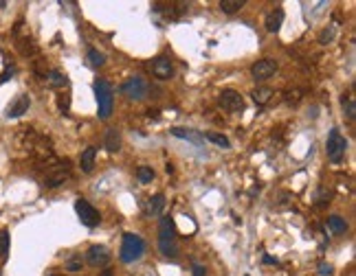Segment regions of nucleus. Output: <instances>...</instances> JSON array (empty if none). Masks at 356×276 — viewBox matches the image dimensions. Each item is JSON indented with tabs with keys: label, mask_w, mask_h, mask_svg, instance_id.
<instances>
[{
	"label": "nucleus",
	"mask_w": 356,
	"mask_h": 276,
	"mask_svg": "<svg viewBox=\"0 0 356 276\" xmlns=\"http://www.w3.org/2000/svg\"><path fill=\"white\" fill-rule=\"evenodd\" d=\"M158 248L165 256H174L178 254V246H176V228H174V219L170 215H163L158 222Z\"/></svg>",
	"instance_id": "f257e3e1"
},
{
	"label": "nucleus",
	"mask_w": 356,
	"mask_h": 276,
	"mask_svg": "<svg viewBox=\"0 0 356 276\" xmlns=\"http://www.w3.org/2000/svg\"><path fill=\"white\" fill-rule=\"evenodd\" d=\"M95 97H97V105H99V119L108 121L112 114V105H115V92H112V86L106 81V79H99L95 83Z\"/></svg>",
	"instance_id": "f03ea898"
},
{
	"label": "nucleus",
	"mask_w": 356,
	"mask_h": 276,
	"mask_svg": "<svg viewBox=\"0 0 356 276\" xmlns=\"http://www.w3.org/2000/svg\"><path fill=\"white\" fill-rule=\"evenodd\" d=\"M145 252V241L134 232H125L123 235V243H121V261L123 263H134L143 256Z\"/></svg>",
	"instance_id": "7ed1b4c3"
},
{
	"label": "nucleus",
	"mask_w": 356,
	"mask_h": 276,
	"mask_svg": "<svg viewBox=\"0 0 356 276\" xmlns=\"http://www.w3.org/2000/svg\"><path fill=\"white\" fill-rule=\"evenodd\" d=\"M345 149H348V140H345V136L339 132V129H332L330 136H327V143H326L327 158L339 165V162L343 160V156H345Z\"/></svg>",
	"instance_id": "20e7f679"
},
{
	"label": "nucleus",
	"mask_w": 356,
	"mask_h": 276,
	"mask_svg": "<svg viewBox=\"0 0 356 276\" xmlns=\"http://www.w3.org/2000/svg\"><path fill=\"white\" fill-rule=\"evenodd\" d=\"M75 210H77V215H79V222H82L84 226H88V228H95V226H99V222H101V217H99V210H97L95 206H92L90 202H86V200H82V198H79L77 202H75Z\"/></svg>",
	"instance_id": "39448f33"
},
{
	"label": "nucleus",
	"mask_w": 356,
	"mask_h": 276,
	"mask_svg": "<svg viewBox=\"0 0 356 276\" xmlns=\"http://www.w3.org/2000/svg\"><path fill=\"white\" fill-rule=\"evenodd\" d=\"M148 90H149V86L143 81L141 77H132V79H128V81L121 86V92H123L128 99H132V101H141L148 97Z\"/></svg>",
	"instance_id": "423d86ee"
},
{
	"label": "nucleus",
	"mask_w": 356,
	"mask_h": 276,
	"mask_svg": "<svg viewBox=\"0 0 356 276\" xmlns=\"http://www.w3.org/2000/svg\"><path fill=\"white\" fill-rule=\"evenodd\" d=\"M218 103L227 112H242L244 110V99H242V95L236 90H222L218 97Z\"/></svg>",
	"instance_id": "0eeeda50"
},
{
	"label": "nucleus",
	"mask_w": 356,
	"mask_h": 276,
	"mask_svg": "<svg viewBox=\"0 0 356 276\" xmlns=\"http://www.w3.org/2000/svg\"><path fill=\"white\" fill-rule=\"evenodd\" d=\"M275 70H277V64L273 59H260V62H255L251 66V75L255 81H266V79H270L275 75Z\"/></svg>",
	"instance_id": "6e6552de"
},
{
	"label": "nucleus",
	"mask_w": 356,
	"mask_h": 276,
	"mask_svg": "<svg viewBox=\"0 0 356 276\" xmlns=\"http://www.w3.org/2000/svg\"><path fill=\"white\" fill-rule=\"evenodd\" d=\"M86 259L92 268H101V265H108L110 261V252L104 246H90V250L86 252Z\"/></svg>",
	"instance_id": "1a4fd4ad"
},
{
	"label": "nucleus",
	"mask_w": 356,
	"mask_h": 276,
	"mask_svg": "<svg viewBox=\"0 0 356 276\" xmlns=\"http://www.w3.org/2000/svg\"><path fill=\"white\" fill-rule=\"evenodd\" d=\"M29 105H31V99L29 95H18L16 99L9 103L7 107V116L9 119H18V116H22L25 112H29Z\"/></svg>",
	"instance_id": "9d476101"
},
{
	"label": "nucleus",
	"mask_w": 356,
	"mask_h": 276,
	"mask_svg": "<svg viewBox=\"0 0 356 276\" xmlns=\"http://www.w3.org/2000/svg\"><path fill=\"white\" fill-rule=\"evenodd\" d=\"M152 73H154V77H158V79H170L172 75H174V68H172L170 57H156L154 59Z\"/></svg>",
	"instance_id": "9b49d317"
},
{
	"label": "nucleus",
	"mask_w": 356,
	"mask_h": 276,
	"mask_svg": "<svg viewBox=\"0 0 356 276\" xmlns=\"http://www.w3.org/2000/svg\"><path fill=\"white\" fill-rule=\"evenodd\" d=\"M282 22H284V11L282 9H273V11H268V16H266V31L268 33H277L279 29H282Z\"/></svg>",
	"instance_id": "f8f14e48"
},
{
	"label": "nucleus",
	"mask_w": 356,
	"mask_h": 276,
	"mask_svg": "<svg viewBox=\"0 0 356 276\" xmlns=\"http://www.w3.org/2000/svg\"><path fill=\"white\" fill-rule=\"evenodd\" d=\"M104 147L110 153H115V151H119L121 149V134H119V129L117 127H108L106 138H104Z\"/></svg>",
	"instance_id": "ddd939ff"
},
{
	"label": "nucleus",
	"mask_w": 356,
	"mask_h": 276,
	"mask_svg": "<svg viewBox=\"0 0 356 276\" xmlns=\"http://www.w3.org/2000/svg\"><path fill=\"white\" fill-rule=\"evenodd\" d=\"M172 134H174L176 138H185V140H191L194 145H203L205 143V136L198 132H194V129H187V127H172L170 129Z\"/></svg>",
	"instance_id": "4468645a"
},
{
	"label": "nucleus",
	"mask_w": 356,
	"mask_h": 276,
	"mask_svg": "<svg viewBox=\"0 0 356 276\" xmlns=\"http://www.w3.org/2000/svg\"><path fill=\"white\" fill-rule=\"evenodd\" d=\"M95 156H97V149L95 147H86L79 156V167H82L84 173H90L92 167H95Z\"/></svg>",
	"instance_id": "2eb2a0df"
},
{
	"label": "nucleus",
	"mask_w": 356,
	"mask_h": 276,
	"mask_svg": "<svg viewBox=\"0 0 356 276\" xmlns=\"http://www.w3.org/2000/svg\"><path fill=\"white\" fill-rule=\"evenodd\" d=\"M165 208V195H152V198L145 202V213L148 215H161Z\"/></svg>",
	"instance_id": "dca6fc26"
},
{
	"label": "nucleus",
	"mask_w": 356,
	"mask_h": 276,
	"mask_svg": "<svg viewBox=\"0 0 356 276\" xmlns=\"http://www.w3.org/2000/svg\"><path fill=\"white\" fill-rule=\"evenodd\" d=\"M64 180H68V167H64V169H55V171H51L49 176H46V182H44V184L53 189V186H59V184H62Z\"/></svg>",
	"instance_id": "f3484780"
},
{
	"label": "nucleus",
	"mask_w": 356,
	"mask_h": 276,
	"mask_svg": "<svg viewBox=\"0 0 356 276\" xmlns=\"http://www.w3.org/2000/svg\"><path fill=\"white\" fill-rule=\"evenodd\" d=\"M327 226H330V230L334 232V235H345V230H348V222H345L341 215H332V217L327 219Z\"/></svg>",
	"instance_id": "a211bd4d"
},
{
	"label": "nucleus",
	"mask_w": 356,
	"mask_h": 276,
	"mask_svg": "<svg viewBox=\"0 0 356 276\" xmlns=\"http://www.w3.org/2000/svg\"><path fill=\"white\" fill-rule=\"evenodd\" d=\"M246 4V0H220V11L222 13H237Z\"/></svg>",
	"instance_id": "6ab92c4d"
},
{
	"label": "nucleus",
	"mask_w": 356,
	"mask_h": 276,
	"mask_svg": "<svg viewBox=\"0 0 356 276\" xmlns=\"http://www.w3.org/2000/svg\"><path fill=\"white\" fill-rule=\"evenodd\" d=\"M251 97L257 105H266L270 101V97H273V90H270V88H255V90L251 92Z\"/></svg>",
	"instance_id": "aec40b11"
},
{
	"label": "nucleus",
	"mask_w": 356,
	"mask_h": 276,
	"mask_svg": "<svg viewBox=\"0 0 356 276\" xmlns=\"http://www.w3.org/2000/svg\"><path fill=\"white\" fill-rule=\"evenodd\" d=\"M88 64H90L92 68H99L106 64V55L101 53V50L97 49H88Z\"/></svg>",
	"instance_id": "412c9836"
},
{
	"label": "nucleus",
	"mask_w": 356,
	"mask_h": 276,
	"mask_svg": "<svg viewBox=\"0 0 356 276\" xmlns=\"http://www.w3.org/2000/svg\"><path fill=\"white\" fill-rule=\"evenodd\" d=\"M18 50H20L22 55H35L37 53V46H35V42L31 40V37H25V40L18 42Z\"/></svg>",
	"instance_id": "4be33fe9"
},
{
	"label": "nucleus",
	"mask_w": 356,
	"mask_h": 276,
	"mask_svg": "<svg viewBox=\"0 0 356 276\" xmlns=\"http://www.w3.org/2000/svg\"><path fill=\"white\" fill-rule=\"evenodd\" d=\"M137 177H139V182H141V184H149V182L154 180V169H152V167H148V165H141L137 169Z\"/></svg>",
	"instance_id": "5701e85b"
},
{
	"label": "nucleus",
	"mask_w": 356,
	"mask_h": 276,
	"mask_svg": "<svg viewBox=\"0 0 356 276\" xmlns=\"http://www.w3.org/2000/svg\"><path fill=\"white\" fill-rule=\"evenodd\" d=\"M46 79H49V83H51L53 88H64V86L68 83V79L64 77V75L59 73V70H51L49 77H46Z\"/></svg>",
	"instance_id": "b1692460"
},
{
	"label": "nucleus",
	"mask_w": 356,
	"mask_h": 276,
	"mask_svg": "<svg viewBox=\"0 0 356 276\" xmlns=\"http://www.w3.org/2000/svg\"><path fill=\"white\" fill-rule=\"evenodd\" d=\"M205 138H207V140H211V143H215V145H218V147H224V149H227L229 145H231V143H229V138L224 136V134H218V132H209Z\"/></svg>",
	"instance_id": "393cba45"
},
{
	"label": "nucleus",
	"mask_w": 356,
	"mask_h": 276,
	"mask_svg": "<svg viewBox=\"0 0 356 276\" xmlns=\"http://www.w3.org/2000/svg\"><path fill=\"white\" fill-rule=\"evenodd\" d=\"M343 107H345L348 119L354 121V116H356V101H354V97H343Z\"/></svg>",
	"instance_id": "a878e982"
},
{
	"label": "nucleus",
	"mask_w": 356,
	"mask_h": 276,
	"mask_svg": "<svg viewBox=\"0 0 356 276\" xmlns=\"http://www.w3.org/2000/svg\"><path fill=\"white\" fill-rule=\"evenodd\" d=\"M327 204H330V193H327L326 189H319L315 195V206L323 208V206H327Z\"/></svg>",
	"instance_id": "bb28decb"
},
{
	"label": "nucleus",
	"mask_w": 356,
	"mask_h": 276,
	"mask_svg": "<svg viewBox=\"0 0 356 276\" xmlns=\"http://www.w3.org/2000/svg\"><path fill=\"white\" fill-rule=\"evenodd\" d=\"M7 252H9V232L2 230L0 232V259H7Z\"/></svg>",
	"instance_id": "cd10ccee"
},
{
	"label": "nucleus",
	"mask_w": 356,
	"mask_h": 276,
	"mask_svg": "<svg viewBox=\"0 0 356 276\" xmlns=\"http://www.w3.org/2000/svg\"><path fill=\"white\" fill-rule=\"evenodd\" d=\"M58 105L62 112H68V107H71V97L68 95H59L58 97Z\"/></svg>",
	"instance_id": "c85d7f7f"
},
{
	"label": "nucleus",
	"mask_w": 356,
	"mask_h": 276,
	"mask_svg": "<svg viewBox=\"0 0 356 276\" xmlns=\"http://www.w3.org/2000/svg\"><path fill=\"white\" fill-rule=\"evenodd\" d=\"M319 276H332V265L326 263V261H321L319 263Z\"/></svg>",
	"instance_id": "c756f323"
},
{
	"label": "nucleus",
	"mask_w": 356,
	"mask_h": 276,
	"mask_svg": "<svg viewBox=\"0 0 356 276\" xmlns=\"http://www.w3.org/2000/svg\"><path fill=\"white\" fill-rule=\"evenodd\" d=\"M68 270H71V272L82 270V261H79V259H71V261H68Z\"/></svg>",
	"instance_id": "7c9ffc66"
},
{
	"label": "nucleus",
	"mask_w": 356,
	"mask_h": 276,
	"mask_svg": "<svg viewBox=\"0 0 356 276\" xmlns=\"http://www.w3.org/2000/svg\"><path fill=\"white\" fill-rule=\"evenodd\" d=\"M194 276H207V270H205L203 265H196V268H194Z\"/></svg>",
	"instance_id": "2f4dec72"
},
{
	"label": "nucleus",
	"mask_w": 356,
	"mask_h": 276,
	"mask_svg": "<svg viewBox=\"0 0 356 276\" xmlns=\"http://www.w3.org/2000/svg\"><path fill=\"white\" fill-rule=\"evenodd\" d=\"M327 40H332V33L330 31H323L321 33V44H327Z\"/></svg>",
	"instance_id": "473e14b6"
},
{
	"label": "nucleus",
	"mask_w": 356,
	"mask_h": 276,
	"mask_svg": "<svg viewBox=\"0 0 356 276\" xmlns=\"http://www.w3.org/2000/svg\"><path fill=\"white\" fill-rule=\"evenodd\" d=\"M264 263H277V259H273V256H264Z\"/></svg>",
	"instance_id": "72a5a7b5"
},
{
	"label": "nucleus",
	"mask_w": 356,
	"mask_h": 276,
	"mask_svg": "<svg viewBox=\"0 0 356 276\" xmlns=\"http://www.w3.org/2000/svg\"><path fill=\"white\" fill-rule=\"evenodd\" d=\"M101 276H112V270H104V272H101Z\"/></svg>",
	"instance_id": "f704fd0d"
},
{
	"label": "nucleus",
	"mask_w": 356,
	"mask_h": 276,
	"mask_svg": "<svg viewBox=\"0 0 356 276\" xmlns=\"http://www.w3.org/2000/svg\"><path fill=\"white\" fill-rule=\"evenodd\" d=\"M51 276H59V274H51Z\"/></svg>",
	"instance_id": "c9c22d12"
}]
</instances>
